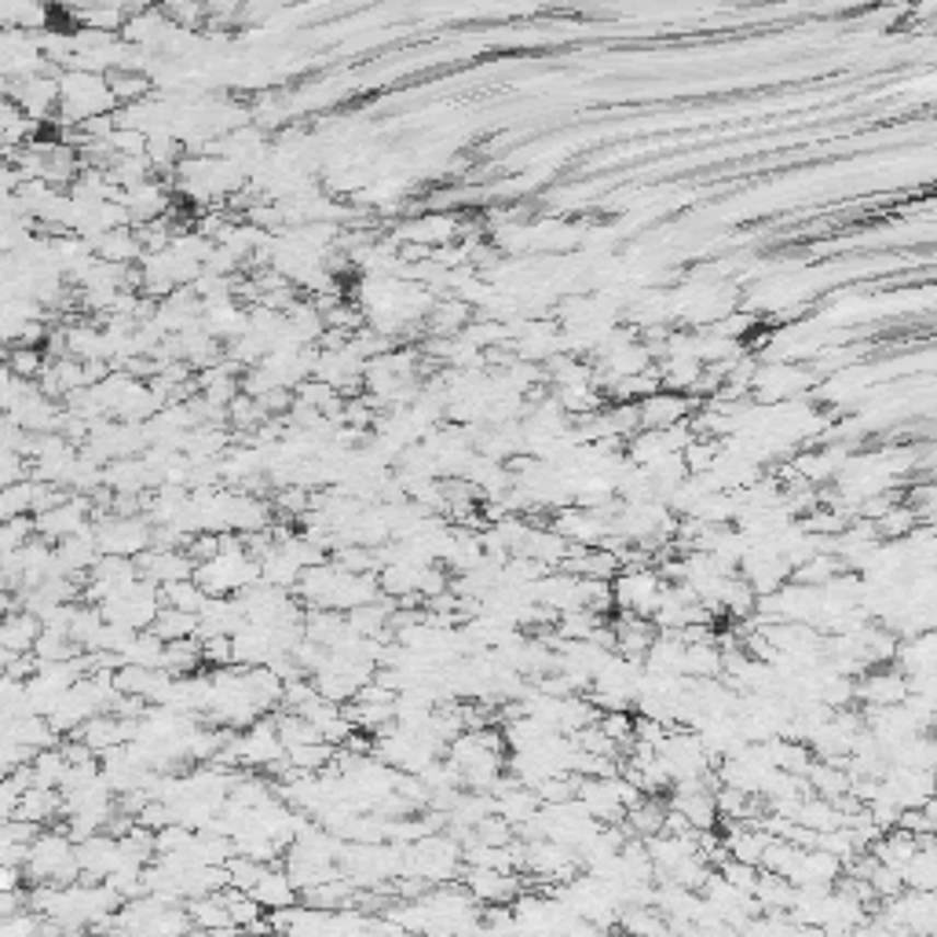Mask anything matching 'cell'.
Instances as JSON below:
<instances>
[{"label":"cell","instance_id":"obj_1","mask_svg":"<svg viewBox=\"0 0 937 937\" xmlns=\"http://www.w3.org/2000/svg\"><path fill=\"white\" fill-rule=\"evenodd\" d=\"M117 100L111 92V78L95 70H62L59 73V122L73 129V125L89 122V117L114 114Z\"/></svg>","mask_w":937,"mask_h":937},{"label":"cell","instance_id":"obj_2","mask_svg":"<svg viewBox=\"0 0 937 937\" xmlns=\"http://www.w3.org/2000/svg\"><path fill=\"white\" fill-rule=\"evenodd\" d=\"M95 531V546L100 553H117V557H136L140 550L151 546V520L143 513L136 517H117L111 513L100 524H92Z\"/></svg>","mask_w":937,"mask_h":937},{"label":"cell","instance_id":"obj_3","mask_svg":"<svg viewBox=\"0 0 937 937\" xmlns=\"http://www.w3.org/2000/svg\"><path fill=\"white\" fill-rule=\"evenodd\" d=\"M659 579L656 568H623L620 575L612 579V601H615V612H634V615H652L656 612V601H659Z\"/></svg>","mask_w":937,"mask_h":937},{"label":"cell","instance_id":"obj_4","mask_svg":"<svg viewBox=\"0 0 937 937\" xmlns=\"http://www.w3.org/2000/svg\"><path fill=\"white\" fill-rule=\"evenodd\" d=\"M234 754H239L242 770H268L275 759H282L286 748L275 732V718L264 715L257 721H250L242 737H234Z\"/></svg>","mask_w":937,"mask_h":937},{"label":"cell","instance_id":"obj_5","mask_svg":"<svg viewBox=\"0 0 937 937\" xmlns=\"http://www.w3.org/2000/svg\"><path fill=\"white\" fill-rule=\"evenodd\" d=\"M89 520H92V498L70 491L62 502H56L51 509H45V513L34 517V531L41 539L59 542L67 535H78L81 528H89Z\"/></svg>","mask_w":937,"mask_h":937},{"label":"cell","instance_id":"obj_6","mask_svg":"<svg viewBox=\"0 0 937 937\" xmlns=\"http://www.w3.org/2000/svg\"><path fill=\"white\" fill-rule=\"evenodd\" d=\"M857 703H871V707H887V703H901L909 696V678L898 663H879L868 667L865 674H857L854 689Z\"/></svg>","mask_w":937,"mask_h":937},{"label":"cell","instance_id":"obj_7","mask_svg":"<svg viewBox=\"0 0 937 937\" xmlns=\"http://www.w3.org/2000/svg\"><path fill=\"white\" fill-rule=\"evenodd\" d=\"M458 882H462V887L481 904H509L520 890H524L520 871H495V868H465L462 865Z\"/></svg>","mask_w":937,"mask_h":937},{"label":"cell","instance_id":"obj_8","mask_svg":"<svg viewBox=\"0 0 937 937\" xmlns=\"http://www.w3.org/2000/svg\"><path fill=\"white\" fill-rule=\"evenodd\" d=\"M122 206H125V212H129L132 228H143V223L165 217V212L173 209V195H169V187L162 184V180L151 176V180H143V184H136V187H125L122 190Z\"/></svg>","mask_w":937,"mask_h":937},{"label":"cell","instance_id":"obj_9","mask_svg":"<svg viewBox=\"0 0 937 937\" xmlns=\"http://www.w3.org/2000/svg\"><path fill=\"white\" fill-rule=\"evenodd\" d=\"M696 400L685 396V392H670V389H659L652 396L637 400V410H641V429H667L681 418H689Z\"/></svg>","mask_w":937,"mask_h":937},{"label":"cell","instance_id":"obj_10","mask_svg":"<svg viewBox=\"0 0 937 937\" xmlns=\"http://www.w3.org/2000/svg\"><path fill=\"white\" fill-rule=\"evenodd\" d=\"M92 253L100 261H114V264H136L143 257V242H140V231L132 223H122V228H111L103 231L100 239L92 242Z\"/></svg>","mask_w":937,"mask_h":937},{"label":"cell","instance_id":"obj_11","mask_svg":"<svg viewBox=\"0 0 937 937\" xmlns=\"http://www.w3.org/2000/svg\"><path fill=\"white\" fill-rule=\"evenodd\" d=\"M41 634V620L34 612H8L4 620H0V648L4 652H30Z\"/></svg>","mask_w":937,"mask_h":937},{"label":"cell","instance_id":"obj_12","mask_svg":"<svg viewBox=\"0 0 937 937\" xmlns=\"http://www.w3.org/2000/svg\"><path fill=\"white\" fill-rule=\"evenodd\" d=\"M663 817H667V806L659 802V795H645L641 802L626 809L623 824H626V832L637 838H652L663 832Z\"/></svg>","mask_w":937,"mask_h":937},{"label":"cell","instance_id":"obj_13","mask_svg":"<svg viewBox=\"0 0 937 937\" xmlns=\"http://www.w3.org/2000/svg\"><path fill=\"white\" fill-rule=\"evenodd\" d=\"M681 817L689 820L692 828H718V806H715V791H689V795H670V802Z\"/></svg>","mask_w":937,"mask_h":937},{"label":"cell","instance_id":"obj_14","mask_svg":"<svg viewBox=\"0 0 937 937\" xmlns=\"http://www.w3.org/2000/svg\"><path fill=\"white\" fill-rule=\"evenodd\" d=\"M539 795L531 791V787H524V784H513V787H506L502 795H495V813L498 817H506L509 824H524V820H531L539 813Z\"/></svg>","mask_w":937,"mask_h":937},{"label":"cell","instance_id":"obj_15","mask_svg":"<svg viewBox=\"0 0 937 937\" xmlns=\"http://www.w3.org/2000/svg\"><path fill=\"white\" fill-rule=\"evenodd\" d=\"M250 893L261 901V909H286V904H297V887L290 882V876L279 868H271V865L264 868L261 882Z\"/></svg>","mask_w":937,"mask_h":937},{"label":"cell","instance_id":"obj_16","mask_svg":"<svg viewBox=\"0 0 937 937\" xmlns=\"http://www.w3.org/2000/svg\"><path fill=\"white\" fill-rule=\"evenodd\" d=\"M751 898L759 901L762 912H770V909H791V904H795V882L784 879V876H776V871L759 868V882H754Z\"/></svg>","mask_w":937,"mask_h":937},{"label":"cell","instance_id":"obj_17","mask_svg":"<svg viewBox=\"0 0 937 937\" xmlns=\"http://www.w3.org/2000/svg\"><path fill=\"white\" fill-rule=\"evenodd\" d=\"M685 678H721V648L718 641H689L681 659Z\"/></svg>","mask_w":937,"mask_h":937},{"label":"cell","instance_id":"obj_18","mask_svg":"<svg viewBox=\"0 0 937 937\" xmlns=\"http://www.w3.org/2000/svg\"><path fill=\"white\" fill-rule=\"evenodd\" d=\"M901 882L909 890H937V849L915 846L912 860L901 868Z\"/></svg>","mask_w":937,"mask_h":937},{"label":"cell","instance_id":"obj_19","mask_svg":"<svg viewBox=\"0 0 937 937\" xmlns=\"http://www.w3.org/2000/svg\"><path fill=\"white\" fill-rule=\"evenodd\" d=\"M187 915L195 926H206V930H239L231 923L228 909H223V898L220 893H206V898H190L187 901Z\"/></svg>","mask_w":937,"mask_h":937},{"label":"cell","instance_id":"obj_20","mask_svg":"<svg viewBox=\"0 0 937 937\" xmlns=\"http://www.w3.org/2000/svg\"><path fill=\"white\" fill-rule=\"evenodd\" d=\"M147 631H154L158 637H162V641H176V637H195V634H198V615L162 604Z\"/></svg>","mask_w":937,"mask_h":937},{"label":"cell","instance_id":"obj_21","mask_svg":"<svg viewBox=\"0 0 937 937\" xmlns=\"http://www.w3.org/2000/svg\"><path fill=\"white\" fill-rule=\"evenodd\" d=\"M601 620H609V615H598L590 609H564L557 612V620H553V634L564 637V641H579V637H590L593 626Z\"/></svg>","mask_w":937,"mask_h":937},{"label":"cell","instance_id":"obj_22","mask_svg":"<svg viewBox=\"0 0 937 937\" xmlns=\"http://www.w3.org/2000/svg\"><path fill=\"white\" fill-rule=\"evenodd\" d=\"M165 656V641L154 631H136V637L129 641V648L122 652V663H136V667H162Z\"/></svg>","mask_w":937,"mask_h":937},{"label":"cell","instance_id":"obj_23","mask_svg":"<svg viewBox=\"0 0 937 937\" xmlns=\"http://www.w3.org/2000/svg\"><path fill=\"white\" fill-rule=\"evenodd\" d=\"M206 598H209V593L195 582V575H190V579L162 586V604H169V609H180V612H195L198 615L201 604H206Z\"/></svg>","mask_w":937,"mask_h":937},{"label":"cell","instance_id":"obj_24","mask_svg":"<svg viewBox=\"0 0 937 937\" xmlns=\"http://www.w3.org/2000/svg\"><path fill=\"white\" fill-rule=\"evenodd\" d=\"M835 571H843V560H838L835 553H813L809 560H802L798 568H791V579L806 582V586H824Z\"/></svg>","mask_w":937,"mask_h":937},{"label":"cell","instance_id":"obj_25","mask_svg":"<svg viewBox=\"0 0 937 937\" xmlns=\"http://www.w3.org/2000/svg\"><path fill=\"white\" fill-rule=\"evenodd\" d=\"M286 759H290V765H297L301 773H319V770H326L329 759H334V748L323 740L297 743V748H286Z\"/></svg>","mask_w":937,"mask_h":937},{"label":"cell","instance_id":"obj_26","mask_svg":"<svg viewBox=\"0 0 937 937\" xmlns=\"http://www.w3.org/2000/svg\"><path fill=\"white\" fill-rule=\"evenodd\" d=\"M45 351H41L37 345H15L12 351H8V370H12L15 378H23V381H37V374L41 370H45Z\"/></svg>","mask_w":937,"mask_h":937},{"label":"cell","instance_id":"obj_27","mask_svg":"<svg viewBox=\"0 0 937 937\" xmlns=\"http://www.w3.org/2000/svg\"><path fill=\"white\" fill-rule=\"evenodd\" d=\"M598 726L609 732L612 743L620 748V754H626L634 748V715L631 710H604V715L598 718Z\"/></svg>","mask_w":937,"mask_h":937},{"label":"cell","instance_id":"obj_28","mask_svg":"<svg viewBox=\"0 0 937 937\" xmlns=\"http://www.w3.org/2000/svg\"><path fill=\"white\" fill-rule=\"evenodd\" d=\"M915 524H919V520H915L912 509L904 502H893L887 513L876 520V531H879V539H904Z\"/></svg>","mask_w":937,"mask_h":937},{"label":"cell","instance_id":"obj_29","mask_svg":"<svg viewBox=\"0 0 937 937\" xmlns=\"http://www.w3.org/2000/svg\"><path fill=\"white\" fill-rule=\"evenodd\" d=\"M473 835H476V843H484V846H506V843H513V838H517V828L509 824L506 817L487 813L481 824H473Z\"/></svg>","mask_w":937,"mask_h":937},{"label":"cell","instance_id":"obj_30","mask_svg":"<svg viewBox=\"0 0 937 937\" xmlns=\"http://www.w3.org/2000/svg\"><path fill=\"white\" fill-rule=\"evenodd\" d=\"M868 882H871V890H876V898H879V901L898 898V893L904 890L901 871H898V868H890V865H879V860H876V868L868 871Z\"/></svg>","mask_w":937,"mask_h":937},{"label":"cell","instance_id":"obj_31","mask_svg":"<svg viewBox=\"0 0 937 937\" xmlns=\"http://www.w3.org/2000/svg\"><path fill=\"white\" fill-rule=\"evenodd\" d=\"M718 871H721V876H726L737 890H743V893H751L754 882H759V865H748V860H737V857H726V860H721Z\"/></svg>","mask_w":937,"mask_h":937},{"label":"cell","instance_id":"obj_32","mask_svg":"<svg viewBox=\"0 0 937 937\" xmlns=\"http://www.w3.org/2000/svg\"><path fill=\"white\" fill-rule=\"evenodd\" d=\"M26 481V454L23 451H0V491Z\"/></svg>","mask_w":937,"mask_h":937}]
</instances>
